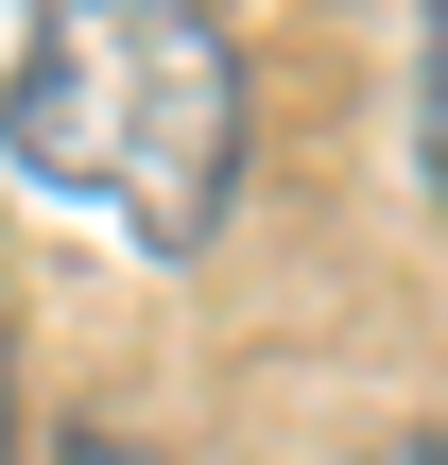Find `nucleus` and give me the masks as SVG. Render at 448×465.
<instances>
[{"mask_svg":"<svg viewBox=\"0 0 448 465\" xmlns=\"http://www.w3.org/2000/svg\"><path fill=\"white\" fill-rule=\"evenodd\" d=\"M432 190H448V0H432Z\"/></svg>","mask_w":448,"mask_h":465,"instance_id":"nucleus-2","label":"nucleus"},{"mask_svg":"<svg viewBox=\"0 0 448 465\" xmlns=\"http://www.w3.org/2000/svg\"><path fill=\"white\" fill-rule=\"evenodd\" d=\"M69 465H155V449H121V431H69Z\"/></svg>","mask_w":448,"mask_h":465,"instance_id":"nucleus-3","label":"nucleus"},{"mask_svg":"<svg viewBox=\"0 0 448 465\" xmlns=\"http://www.w3.org/2000/svg\"><path fill=\"white\" fill-rule=\"evenodd\" d=\"M0 138L35 190L104 207L138 259H207L242 207V52L207 0H52L0 86Z\"/></svg>","mask_w":448,"mask_h":465,"instance_id":"nucleus-1","label":"nucleus"},{"mask_svg":"<svg viewBox=\"0 0 448 465\" xmlns=\"http://www.w3.org/2000/svg\"><path fill=\"white\" fill-rule=\"evenodd\" d=\"M0 465H17V397H0Z\"/></svg>","mask_w":448,"mask_h":465,"instance_id":"nucleus-4","label":"nucleus"}]
</instances>
